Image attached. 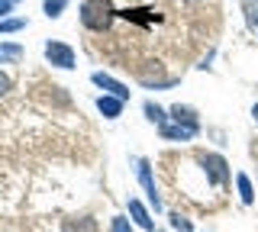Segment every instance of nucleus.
<instances>
[{"label": "nucleus", "mask_w": 258, "mask_h": 232, "mask_svg": "<svg viewBox=\"0 0 258 232\" xmlns=\"http://www.w3.org/2000/svg\"><path fill=\"white\" fill-rule=\"evenodd\" d=\"M116 17H119V10L110 0H84V4H81V23H84V29H91V33H107Z\"/></svg>", "instance_id": "obj_1"}, {"label": "nucleus", "mask_w": 258, "mask_h": 232, "mask_svg": "<svg viewBox=\"0 0 258 232\" xmlns=\"http://www.w3.org/2000/svg\"><path fill=\"white\" fill-rule=\"evenodd\" d=\"M197 162L204 165V171H207V178H210L213 187H226V184H229V165H226L223 155H213V151H210V155H200Z\"/></svg>", "instance_id": "obj_2"}, {"label": "nucleus", "mask_w": 258, "mask_h": 232, "mask_svg": "<svg viewBox=\"0 0 258 232\" xmlns=\"http://www.w3.org/2000/svg\"><path fill=\"white\" fill-rule=\"evenodd\" d=\"M158 132H161V139H168V142H190L194 135L200 132V126H187V123H177L174 116H168L165 123L158 126Z\"/></svg>", "instance_id": "obj_3"}, {"label": "nucleus", "mask_w": 258, "mask_h": 232, "mask_svg": "<svg viewBox=\"0 0 258 232\" xmlns=\"http://www.w3.org/2000/svg\"><path fill=\"white\" fill-rule=\"evenodd\" d=\"M45 58L55 68H64V71L75 68V49L68 42H45Z\"/></svg>", "instance_id": "obj_4"}, {"label": "nucleus", "mask_w": 258, "mask_h": 232, "mask_svg": "<svg viewBox=\"0 0 258 232\" xmlns=\"http://www.w3.org/2000/svg\"><path fill=\"white\" fill-rule=\"evenodd\" d=\"M136 174H139V184L145 190V197H149V203L155 206V213L161 210V197H158V187H155V178H152V165L145 162V158H139L136 162Z\"/></svg>", "instance_id": "obj_5"}, {"label": "nucleus", "mask_w": 258, "mask_h": 232, "mask_svg": "<svg viewBox=\"0 0 258 232\" xmlns=\"http://www.w3.org/2000/svg\"><path fill=\"white\" fill-rule=\"evenodd\" d=\"M94 84L100 87V91H107V94H113V97H119V100H129V87H126V84H119L116 78L103 74V71H94Z\"/></svg>", "instance_id": "obj_6"}, {"label": "nucleus", "mask_w": 258, "mask_h": 232, "mask_svg": "<svg viewBox=\"0 0 258 232\" xmlns=\"http://www.w3.org/2000/svg\"><path fill=\"white\" fill-rule=\"evenodd\" d=\"M123 103H126V100L113 97V94H100V97H97V110H100L107 119H116L119 113H123Z\"/></svg>", "instance_id": "obj_7"}, {"label": "nucleus", "mask_w": 258, "mask_h": 232, "mask_svg": "<svg viewBox=\"0 0 258 232\" xmlns=\"http://www.w3.org/2000/svg\"><path fill=\"white\" fill-rule=\"evenodd\" d=\"M129 216H133V222H136V226H142V229H149V232L155 229V219L149 216V210H145L139 200H129Z\"/></svg>", "instance_id": "obj_8"}, {"label": "nucleus", "mask_w": 258, "mask_h": 232, "mask_svg": "<svg viewBox=\"0 0 258 232\" xmlns=\"http://www.w3.org/2000/svg\"><path fill=\"white\" fill-rule=\"evenodd\" d=\"M61 232H97V222L91 216H71L61 222Z\"/></svg>", "instance_id": "obj_9"}, {"label": "nucleus", "mask_w": 258, "mask_h": 232, "mask_svg": "<svg viewBox=\"0 0 258 232\" xmlns=\"http://www.w3.org/2000/svg\"><path fill=\"white\" fill-rule=\"evenodd\" d=\"M177 123H187V126H200V119H197V110H190V107H181V103H174L171 110H168Z\"/></svg>", "instance_id": "obj_10"}, {"label": "nucleus", "mask_w": 258, "mask_h": 232, "mask_svg": "<svg viewBox=\"0 0 258 232\" xmlns=\"http://www.w3.org/2000/svg\"><path fill=\"white\" fill-rule=\"evenodd\" d=\"M236 187H239V200L242 203H252L255 200V187H252V178H248V174H236Z\"/></svg>", "instance_id": "obj_11"}, {"label": "nucleus", "mask_w": 258, "mask_h": 232, "mask_svg": "<svg viewBox=\"0 0 258 232\" xmlns=\"http://www.w3.org/2000/svg\"><path fill=\"white\" fill-rule=\"evenodd\" d=\"M145 116H149V123H158V126L168 119V113L158 107V103H152V100H145Z\"/></svg>", "instance_id": "obj_12"}, {"label": "nucleus", "mask_w": 258, "mask_h": 232, "mask_svg": "<svg viewBox=\"0 0 258 232\" xmlns=\"http://www.w3.org/2000/svg\"><path fill=\"white\" fill-rule=\"evenodd\" d=\"M64 4L68 0H42V10H45V17H61V10H64Z\"/></svg>", "instance_id": "obj_13"}, {"label": "nucleus", "mask_w": 258, "mask_h": 232, "mask_svg": "<svg viewBox=\"0 0 258 232\" xmlns=\"http://www.w3.org/2000/svg\"><path fill=\"white\" fill-rule=\"evenodd\" d=\"M171 226H174L177 232H190V229H194L190 219H187V216H181V213H171Z\"/></svg>", "instance_id": "obj_14"}, {"label": "nucleus", "mask_w": 258, "mask_h": 232, "mask_svg": "<svg viewBox=\"0 0 258 232\" xmlns=\"http://www.w3.org/2000/svg\"><path fill=\"white\" fill-rule=\"evenodd\" d=\"M110 232H133V222L123 219V216H113V226H110Z\"/></svg>", "instance_id": "obj_15"}, {"label": "nucleus", "mask_w": 258, "mask_h": 232, "mask_svg": "<svg viewBox=\"0 0 258 232\" xmlns=\"http://www.w3.org/2000/svg\"><path fill=\"white\" fill-rule=\"evenodd\" d=\"M23 29V20H0V33H16Z\"/></svg>", "instance_id": "obj_16"}, {"label": "nucleus", "mask_w": 258, "mask_h": 232, "mask_svg": "<svg viewBox=\"0 0 258 232\" xmlns=\"http://www.w3.org/2000/svg\"><path fill=\"white\" fill-rule=\"evenodd\" d=\"M10 87H13L10 74H4V71H0V97H7V94H10Z\"/></svg>", "instance_id": "obj_17"}, {"label": "nucleus", "mask_w": 258, "mask_h": 232, "mask_svg": "<svg viewBox=\"0 0 258 232\" xmlns=\"http://www.w3.org/2000/svg\"><path fill=\"white\" fill-rule=\"evenodd\" d=\"M10 7H13V0H0V20L10 13Z\"/></svg>", "instance_id": "obj_18"}, {"label": "nucleus", "mask_w": 258, "mask_h": 232, "mask_svg": "<svg viewBox=\"0 0 258 232\" xmlns=\"http://www.w3.org/2000/svg\"><path fill=\"white\" fill-rule=\"evenodd\" d=\"M252 119H255V123H258V103H255V107H252Z\"/></svg>", "instance_id": "obj_19"}, {"label": "nucleus", "mask_w": 258, "mask_h": 232, "mask_svg": "<svg viewBox=\"0 0 258 232\" xmlns=\"http://www.w3.org/2000/svg\"><path fill=\"white\" fill-rule=\"evenodd\" d=\"M252 4H258V0H252Z\"/></svg>", "instance_id": "obj_20"}]
</instances>
